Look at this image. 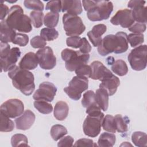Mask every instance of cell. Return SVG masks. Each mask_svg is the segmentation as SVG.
Masks as SVG:
<instances>
[{"label":"cell","instance_id":"6da1fadb","mask_svg":"<svg viewBox=\"0 0 147 147\" xmlns=\"http://www.w3.org/2000/svg\"><path fill=\"white\" fill-rule=\"evenodd\" d=\"M127 37V34L123 32H118L115 35L106 36L98 47L99 54L105 56L112 52L116 54L125 52L129 47Z\"/></svg>","mask_w":147,"mask_h":147},{"label":"cell","instance_id":"7a4b0ae2","mask_svg":"<svg viewBox=\"0 0 147 147\" xmlns=\"http://www.w3.org/2000/svg\"><path fill=\"white\" fill-rule=\"evenodd\" d=\"M8 76L11 79L13 86L23 94L29 96L34 91V77L31 72L15 65L9 71Z\"/></svg>","mask_w":147,"mask_h":147},{"label":"cell","instance_id":"3957f363","mask_svg":"<svg viewBox=\"0 0 147 147\" xmlns=\"http://www.w3.org/2000/svg\"><path fill=\"white\" fill-rule=\"evenodd\" d=\"M88 18L91 21L107 20L113 10V4L107 1H83Z\"/></svg>","mask_w":147,"mask_h":147},{"label":"cell","instance_id":"277c9868","mask_svg":"<svg viewBox=\"0 0 147 147\" xmlns=\"http://www.w3.org/2000/svg\"><path fill=\"white\" fill-rule=\"evenodd\" d=\"M86 109V113L88 115L83 124V132L85 135L94 138L98 136L100 132L104 114L97 105L91 106Z\"/></svg>","mask_w":147,"mask_h":147},{"label":"cell","instance_id":"5b68a950","mask_svg":"<svg viewBox=\"0 0 147 147\" xmlns=\"http://www.w3.org/2000/svg\"><path fill=\"white\" fill-rule=\"evenodd\" d=\"M6 21L10 28L20 32L29 33L32 30L30 18L24 14L22 8L19 5L10 8Z\"/></svg>","mask_w":147,"mask_h":147},{"label":"cell","instance_id":"8992f818","mask_svg":"<svg viewBox=\"0 0 147 147\" xmlns=\"http://www.w3.org/2000/svg\"><path fill=\"white\" fill-rule=\"evenodd\" d=\"M0 45L1 71H9L16 65L18 58L21 56L20 48L14 47L10 49V47L7 43H3L1 42Z\"/></svg>","mask_w":147,"mask_h":147},{"label":"cell","instance_id":"52a82bcc","mask_svg":"<svg viewBox=\"0 0 147 147\" xmlns=\"http://www.w3.org/2000/svg\"><path fill=\"white\" fill-rule=\"evenodd\" d=\"M61 56L65 61V67L69 71H74L82 64H86L90 59L88 53H82L80 51L65 48L61 51Z\"/></svg>","mask_w":147,"mask_h":147},{"label":"cell","instance_id":"ba28073f","mask_svg":"<svg viewBox=\"0 0 147 147\" xmlns=\"http://www.w3.org/2000/svg\"><path fill=\"white\" fill-rule=\"evenodd\" d=\"M88 88V80L87 77L75 76L68 83V86L64 88V92L72 99L78 100L82 96V93Z\"/></svg>","mask_w":147,"mask_h":147},{"label":"cell","instance_id":"9c48e42d","mask_svg":"<svg viewBox=\"0 0 147 147\" xmlns=\"http://www.w3.org/2000/svg\"><path fill=\"white\" fill-rule=\"evenodd\" d=\"M63 28L68 36H78L86 30L81 18L78 16L65 13L63 16Z\"/></svg>","mask_w":147,"mask_h":147},{"label":"cell","instance_id":"30bf717a","mask_svg":"<svg viewBox=\"0 0 147 147\" xmlns=\"http://www.w3.org/2000/svg\"><path fill=\"white\" fill-rule=\"evenodd\" d=\"M146 45H141L132 49L127 56L129 64L133 70L142 71L146 67Z\"/></svg>","mask_w":147,"mask_h":147},{"label":"cell","instance_id":"8fae6325","mask_svg":"<svg viewBox=\"0 0 147 147\" xmlns=\"http://www.w3.org/2000/svg\"><path fill=\"white\" fill-rule=\"evenodd\" d=\"M1 113L9 118L20 116L24 111V105L18 99H10L3 102L0 107Z\"/></svg>","mask_w":147,"mask_h":147},{"label":"cell","instance_id":"7c38bea8","mask_svg":"<svg viewBox=\"0 0 147 147\" xmlns=\"http://www.w3.org/2000/svg\"><path fill=\"white\" fill-rule=\"evenodd\" d=\"M40 67L46 70L53 69L56 65V57L54 55L52 49L45 47L40 49L36 53Z\"/></svg>","mask_w":147,"mask_h":147},{"label":"cell","instance_id":"4fadbf2b","mask_svg":"<svg viewBox=\"0 0 147 147\" xmlns=\"http://www.w3.org/2000/svg\"><path fill=\"white\" fill-rule=\"evenodd\" d=\"M57 88L51 82H44L39 85V88L33 95L34 100H44L51 102L56 95Z\"/></svg>","mask_w":147,"mask_h":147},{"label":"cell","instance_id":"5bb4252c","mask_svg":"<svg viewBox=\"0 0 147 147\" xmlns=\"http://www.w3.org/2000/svg\"><path fill=\"white\" fill-rule=\"evenodd\" d=\"M145 1L141 0H131L128 2V7L131 9L132 16L134 21L146 24V7L145 6Z\"/></svg>","mask_w":147,"mask_h":147},{"label":"cell","instance_id":"9a60e30c","mask_svg":"<svg viewBox=\"0 0 147 147\" xmlns=\"http://www.w3.org/2000/svg\"><path fill=\"white\" fill-rule=\"evenodd\" d=\"M110 22L113 25H119L123 28H129L134 23L131 10L125 9L118 10L115 15L112 17Z\"/></svg>","mask_w":147,"mask_h":147},{"label":"cell","instance_id":"2e32d148","mask_svg":"<svg viewBox=\"0 0 147 147\" xmlns=\"http://www.w3.org/2000/svg\"><path fill=\"white\" fill-rule=\"evenodd\" d=\"M90 67L91 68L90 78L93 80H99L102 82L113 75L100 61H94L91 63Z\"/></svg>","mask_w":147,"mask_h":147},{"label":"cell","instance_id":"e0dca14e","mask_svg":"<svg viewBox=\"0 0 147 147\" xmlns=\"http://www.w3.org/2000/svg\"><path fill=\"white\" fill-rule=\"evenodd\" d=\"M35 119L34 113L30 110H26L19 117L15 119L16 128L22 130H28L33 125Z\"/></svg>","mask_w":147,"mask_h":147},{"label":"cell","instance_id":"ac0fdd59","mask_svg":"<svg viewBox=\"0 0 147 147\" xmlns=\"http://www.w3.org/2000/svg\"><path fill=\"white\" fill-rule=\"evenodd\" d=\"M107 27L104 24H97L94 25L92 30L87 32V36L94 45V47H98L102 41V36L106 32Z\"/></svg>","mask_w":147,"mask_h":147},{"label":"cell","instance_id":"d6986e66","mask_svg":"<svg viewBox=\"0 0 147 147\" xmlns=\"http://www.w3.org/2000/svg\"><path fill=\"white\" fill-rule=\"evenodd\" d=\"M83 11L81 1L69 0L61 1V11L71 15H79Z\"/></svg>","mask_w":147,"mask_h":147},{"label":"cell","instance_id":"ffe728a7","mask_svg":"<svg viewBox=\"0 0 147 147\" xmlns=\"http://www.w3.org/2000/svg\"><path fill=\"white\" fill-rule=\"evenodd\" d=\"M120 84V80L119 78L113 75L111 76L102 81L99 84V88L105 90L109 96L113 95L117 91L118 86Z\"/></svg>","mask_w":147,"mask_h":147},{"label":"cell","instance_id":"44dd1931","mask_svg":"<svg viewBox=\"0 0 147 147\" xmlns=\"http://www.w3.org/2000/svg\"><path fill=\"white\" fill-rule=\"evenodd\" d=\"M38 64L36 54L34 52L26 53L19 63V67L22 69L32 70L35 69Z\"/></svg>","mask_w":147,"mask_h":147},{"label":"cell","instance_id":"7402d4cb","mask_svg":"<svg viewBox=\"0 0 147 147\" xmlns=\"http://www.w3.org/2000/svg\"><path fill=\"white\" fill-rule=\"evenodd\" d=\"M16 33V30L7 24L6 20L1 21L0 31V40L1 42L8 43L12 42Z\"/></svg>","mask_w":147,"mask_h":147},{"label":"cell","instance_id":"603a6c76","mask_svg":"<svg viewBox=\"0 0 147 147\" xmlns=\"http://www.w3.org/2000/svg\"><path fill=\"white\" fill-rule=\"evenodd\" d=\"M69 107L68 104L63 100L57 102L54 108L53 115L55 118L59 121L64 120L68 116Z\"/></svg>","mask_w":147,"mask_h":147},{"label":"cell","instance_id":"cb8c5ba5","mask_svg":"<svg viewBox=\"0 0 147 147\" xmlns=\"http://www.w3.org/2000/svg\"><path fill=\"white\" fill-rule=\"evenodd\" d=\"M95 101L98 106L102 110L106 111L109 106V94L103 88H98L96 90Z\"/></svg>","mask_w":147,"mask_h":147},{"label":"cell","instance_id":"d4e9b609","mask_svg":"<svg viewBox=\"0 0 147 147\" xmlns=\"http://www.w3.org/2000/svg\"><path fill=\"white\" fill-rule=\"evenodd\" d=\"M115 140L116 137L115 134L104 132L101 134L98 139V146L101 147H111L115 144Z\"/></svg>","mask_w":147,"mask_h":147},{"label":"cell","instance_id":"484cf974","mask_svg":"<svg viewBox=\"0 0 147 147\" xmlns=\"http://www.w3.org/2000/svg\"><path fill=\"white\" fill-rule=\"evenodd\" d=\"M116 131L118 133H126L128 130L127 123L129 120L127 117H122L121 114H117L114 117Z\"/></svg>","mask_w":147,"mask_h":147},{"label":"cell","instance_id":"4316f807","mask_svg":"<svg viewBox=\"0 0 147 147\" xmlns=\"http://www.w3.org/2000/svg\"><path fill=\"white\" fill-rule=\"evenodd\" d=\"M111 70L119 76L126 75L128 72V67L126 62L122 59H118L114 61L111 65Z\"/></svg>","mask_w":147,"mask_h":147},{"label":"cell","instance_id":"83f0119b","mask_svg":"<svg viewBox=\"0 0 147 147\" xmlns=\"http://www.w3.org/2000/svg\"><path fill=\"white\" fill-rule=\"evenodd\" d=\"M51 136L53 140L57 141L68 133L65 127L60 124H56L52 126L50 131Z\"/></svg>","mask_w":147,"mask_h":147},{"label":"cell","instance_id":"f1b7e54d","mask_svg":"<svg viewBox=\"0 0 147 147\" xmlns=\"http://www.w3.org/2000/svg\"><path fill=\"white\" fill-rule=\"evenodd\" d=\"M131 141L133 144L138 147L146 146L147 136L146 134L142 131H134L131 135Z\"/></svg>","mask_w":147,"mask_h":147},{"label":"cell","instance_id":"f546056e","mask_svg":"<svg viewBox=\"0 0 147 147\" xmlns=\"http://www.w3.org/2000/svg\"><path fill=\"white\" fill-rule=\"evenodd\" d=\"M34 106L40 113L47 114L51 113L53 110L52 105L46 100H36L33 103Z\"/></svg>","mask_w":147,"mask_h":147},{"label":"cell","instance_id":"4dcf8cb0","mask_svg":"<svg viewBox=\"0 0 147 147\" xmlns=\"http://www.w3.org/2000/svg\"><path fill=\"white\" fill-rule=\"evenodd\" d=\"M59 18V13H55L51 11L48 12L46 13L44 17V24L48 28H53L57 26Z\"/></svg>","mask_w":147,"mask_h":147},{"label":"cell","instance_id":"1f68e13d","mask_svg":"<svg viewBox=\"0 0 147 147\" xmlns=\"http://www.w3.org/2000/svg\"><path fill=\"white\" fill-rule=\"evenodd\" d=\"M102 126L103 130L114 133L116 132L115 126V121L114 117L111 115L107 114L106 115L102 120Z\"/></svg>","mask_w":147,"mask_h":147},{"label":"cell","instance_id":"d6a6232c","mask_svg":"<svg viewBox=\"0 0 147 147\" xmlns=\"http://www.w3.org/2000/svg\"><path fill=\"white\" fill-rule=\"evenodd\" d=\"M14 127V122L10 118L1 113V132H10L13 131Z\"/></svg>","mask_w":147,"mask_h":147},{"label":"cell","instance_id":"836d02e7","mask_svg":"<svg viewBox=\"0 0 147 147\" xmlns=\"http://www.w3.org/2000/svg\"><path fill=\"white\" fill-rule=\"evenodd\" d=\"M40 36L45 41H53L59 37V33L55 28H44L40 31Z\"/></svg>","mask_w":147,"mask_h":147},{"label":"cell","instance_id":"e575fe53","mask_svg":"<svg viewBox=\"0 0 147 147\" xmlns=\"http://www.w3.org/2000/svg\"><path fill=\"white\" fill-rule=\"evenodd\" d=\"M82 105L85 108L94 105H97L95 101V94L93 91L88 90L84 93L82 100Z\"/></svg>","mask_w":147,"mask_h":147},{"label":"cell","instance_id":"d590c367","mask_svg":"<svg viewBox=\"0 0 147 147\" xmlns=\"http://www.w3.org/2000/svg\"><path fill=\"white\" fill-rule=\"evenodd\" d=\"M44 13L42 11H33L30 13V18L31 22L36 28H39L42 25L44 20Z\"/></svg>","mask_w":147,"mask_h":147},{"label":"cell","instance_id":"8d00e7d4","mask_svg":"<svg viewBox=\"0 0 147 147\" xmlns=\"http://www.w3.org/2000/svg\"><path fill=\"white\" fill-rule=\"evenodd\" d=\"M11 144L12 146H29L28 140L26 136L22 134H14L11 138Z\"/></svg>","mask_w":147,"mask_h":147},{"label":"cell","instance_id":"74e56055","mask_svg":"<svg viewBox=\"0 0 147 147\" xmlns=\"http://www.w3.org/2000/svg\"><path fill=\"white\" fill-rule=\"evenodd\" d=\"M127 41L131 47H135L144 42V36L142 33H130L127 35Z\"/></svg>","mask_w":147,"mask_h":147},{"label":"cell","instance_id":"f35d334b","mask_svg":"<svg viewBox=\"0 0 147 147\" xmlns=\"http://www.w3.org/2000/svg\"><path fill=\"white\" fill-rule=\"evenodd\" d=\"M24 5L28 9L38 11H42L44 8L43 3L38 0H25L24 1Z\"/></svg>","mask_w":147,"mask_h":147},{"label":"cell","instance_id":"ab89813d","mask_svg":"<svg viewBox=\"0 0 147 147\" xmlns=\"http://www.w3.org/2000/svg\"><path fill=\"white\" fill-rule=\"evenodd\" d=\"M29 42V37L27 34L24 33H16L12 42L14 44L18 45L21 47L26 46Z\"/></svg>","mask_w":147,"mask_h":147},{"label":"cell","instance_id":"60d3db41","mask_svg":"<svg viewBox=\"0 0 147 147\" xmlns=\"http://www.w3.org/2000/svg\"><path fill=\"white\" fill-rule=\"evenodd\" d=\"M75 74L78 76H85L90 78L91 75V68L90 65L86 64H82L75 69Z\"/></svg>","mask_w":147,"mask_h":147},{"label":"cell","instance_id":"b9f144b4","mask_svg":"<svg viewBox=\"0 0 147 147\" xmlns=\"http://www.w3.org/2000/svg\"><path fill=\"white\" fill-rule=\"evenodd\" d=\"M46 10H50L51 12L59 13L61 11V1H50L47 2Z\"/></svg>","mask_w":147,"mask_h":147},{"label":"cell","instance_id":"7bdbcfd3","mask_svg":"<svg viewBox=\"0 0 147 147\" xmlns=\"http://www.w3.org/2000/svg\"><path fill=\"white\" fill-rule=\"evenodd\" d=\"M30 45L34 48H43L47 45L46 41L41 36H36L30 40Z\"/></svg>","mask_w":147,"mask_h":147},{"label":"cell","instance_id":"ee69618b","mask_svg":"<svg viewBox=\"0 0 147 147\" xmlns=\"http://www.w3.org/2000/svg\"><path fill=\"white\" fill-rule=\"evenodd\" d=\"M67 46L73 48H79L82 44V38L79 36H71L66 39Z\"/></svg>","mask_w":147,"mask_h":147},{"label":"cell","instance_id":"f6af8a7d","mask_svg":"<svg viewBox=\"0 0 147 147\" xmlns=\"http://www.w3.org/2000/svg\"><path fill=\"white\" fill-rule=\"evenodd\" d=\"M146 24L142 22H134L130 27L128 28L129 30L133 33H142L146 30Z\"/></svg>","mask_w":147,"mask_h":147},{"label":"cell","instance_id":"bcb514c9","mask_svg":"<svg viewBox=\"0 0 147 147\" xmlns=\"http://www.w3.org/2000/svg\"><path fill=\"white\" fill-rule=\"evenodd\" d=\"M75 146H97L98 145L91 139L81 138L76 141L74 145Z\"/></svg>","mask_w":147,"mask_h":147},{"label":"cell","instance_id":"7dc6e473","mask_svg":"<svg viewBox=\"0 0 147 147\" xmlns=\"http://www.w3.org/2000/svg\"><path fill=\"white\" fill-rule=\"evenodd\" d=\"M74 143V138L70 136H67L64 137H62L59 142L57 143L59 147L62 146H72Z\"/></svg>","mask_w":147,"mask_h":147},{"label":"cell","instance_id":"c3c4849f","mask_svg":"<svg viewBox=\"0 0 147 147\" xmlns=\"http://www.w3.org/2000/svg\"><path fill=\"white\" fill-rule=\"evenodd\" d=\"M79 49L80 52L84 54L88 53L91 51V46L85 37L82 38V44Z\"/></svg>","mask_w":147,"mask_h":147},{"label":"cell","instance_id":"681fc988","mask_svg":"<svg viewBox=\"0 0 147 147\" xmlns=\"http://www.w3.org/2000/svg\"><path fill=\"white\" fill-rule=\"evenodd\" d=\"M0 5V19L2 21L4 20L6 15L8 14L9 9L6 5L3 3V2H1Z\"/></svg>","mask_w":147,"mask_h":147},{"label":"cell","instance_id":"f907efd6","mask_svg":"<svg viewBox=\"0 0 147 147\" xmlns=\"http://www.w3.org/2000/svg\"><path fill=\"white\" fill-rule=\"evenodd\" d=\"M114 58L113 57H111V56H109V57L107 58L106 59V62L108 64V65H112L113 63H114Z\"/></svg>","mask_w":147,"mask_h":147}]
</instances>
